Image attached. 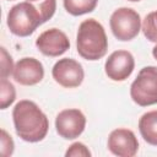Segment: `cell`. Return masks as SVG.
<instances>
[{
	"label": "cell",
	"mask_w": 157,
	"mask_h": 157,
	"mask_svg": "<svg viewBox=\"0 0 157 157\" xmlns=\"http://www.w3.org/2000/svg\"><path fill=\"white\" fill-rule=\"evenodd\" d=\"M12 76L16 82L23 86H33L39 83L44 77L43 64L36 58H22L13 67Z\"/></svg>",
	"instance_id": "11"
},
{
	"label": "cell",
	"mask_w": 157,
	"mask_h": 157,
	"mask_svg": "<svg viewBox=\"0 0 157 157\" xmlns=\"http://www.w3.org/2000/svg\"><path fill=\"white\" fill-rule=\"evenodd\" d=\"M13 140L12 137L7 134L5 129H1V155L4 157H9L13 153Z\"/></svg>",
	"instance_id": "19"
},
{
	"label": "cell",
	"mask_w": 157,
	"mask_h": 157,
	"mask_svg": "<svg viewBox=\"0 0 157 157\" xmlns=\"http://www.w3.org/2000/svg\"><path fill=\"white\" fill-rule=\"evenodd\" d=\"M31 4H33L38 11L42 15L43 22H47L50 20L56 10V0H26Z\"/></svg>",
	"instance_id": "16"
},
{
	"label": "cell",
	"mask_w": 157,
	"mask_h": 157,
	"mask_svg": "<svg viewBox=\"0 0 157 157\" xmlns=\"http://www.w3.org/2000/svg\"><path fill=\"white\" fill-rule=\"evenodd\" d=\"M141 29L144 36L153 43H157V11L150 12L142 21Z\"/></svg>",
	"instance_id": "15"
},
{
	"label": "cell",
	"mask_w": 157,
	"mask_h": 157,
	"mask_svg": "<svg viewBox=\"0 0 157 157\" xmlns=\"http://www.w3.org/2000/svg\"><path fill=\"white\" fill-rule=\"evenodd\" d=\"M6 23L12 34L17 37H27L44 22L40 12L33 4L22 1L10 9Z\"/></svg>",
	"instance_id": "3"
},
{
	"label": "cell",
	"mask_w": 157,
	"mask_h": 157,
	"mask_svg": "<svg viewBox=\"0 0 157 157\" xmlns=\"http://www.w3.org/2000/svg\"><path fill=\"white\" fill-rule=\"evenodd\" d=\"M152 55H153V56H155V59L157 60V45H156V47L152 49Z\"/></svg>",
	"instance_id": "20"
},
{
	"label": "cell",
	"mask_w": 157,
	"mask_h": 157,
	"mask_svg": "<svg viewBox=\"0 0 157 157\" xmlns=\"http://www.w3.org/2000/svg\"><path fill=\"white\" fill-rule=\"evenodd\" d=\"M12 120L16 134L26 142L42 141L49 130L47 115L29 99H22L16 103L12 110Z\"/></svg>",
	"instance_id": "1"
},
{
	"label": "cell",
	"mask_w": 157,
	"mask_h": 157,
	"mask_svg": "<svg viewBox=\"0 0 157 157\" xmlns=\"http://www.w3.org/2000/svg\"><path fill=\"white\" fill-rule=\"evenodd\" d=\"M131 99L141 107L157 104V66L142 67L130 86Z\"/></svg>",
	"instance_id": "4"
},
{
	"label": "cell",
	"mask_w": 157,
	"mask_h": 157,
	"mask_svg": "<svg viewBox=\"0 0 157 157\" xmlns=\"http://www.w3.org/2000/svg\"><path fill=\"white\" fill-rule=\"evenodd\" d=\"M98 4V0H64L65 10L72 16H81L92 12Z\"/></svg>",
	"instance_id": "13"
},
{
	"label": "cell",
	"mask_w": 157,
	"mask_h": 157,
	"mask_svg": "<svg viewBox=\"0 0 157 157\" xmlns=\"http://www.w3.org/2000/svg\"><path fill=\"white\" fill-rule=\"evenodd\" d=\"M108 150L118 157H132L139 151V141L135 134L125 128L113 130L108 136Z\"/></svg>",
	"instance_id": "9"
},
{
	"label": "cell",
	"mask_w": 157,
	"mask_h": 157,
	"mask_svg": "<svg viewBox=\"0 0 157 157\" xmlns=\"http://www.w3.org/2000/svg\"><path fill=\"white\" fill-rule=\"evenodd\" d=\"M16 99V90L6 78L0 80V108L6 109Z\"/></svg>",
	"instance_id": "14"
},
{
	"label": "cell",
	"mask_w": 157,
	"mask_h": 157,
	"mask_svg": "<svg viewBox=\"0 0 157 157\" xmlns=\"http://www.w3.org/2000/svg\"><path fill=\"white\" fill-rule=\"evenodd\" d=\"M76 48L80 56L94 61L102 59L108 50V38L104 27L94 18L80 23L76 36Z\"/></svg>",
	"instance_id": "2"
},
{
	"label": "cell",
	"mask_w": 157,
	"mask_h": 157,
	"mask_svg": "<svg viewBox=\"0 0 157 157\" xmlns=\"http://www.w3.org/2000/svg\"><path fill=\"white\" fill-rule=\"evenodd\" d=\"M52 76L56 83L65 88H75L78 87L85 77V71L82 65L71 58H63L59 59L53 69Z\"/></svg>",
	"instance_id": "6"
},
{
	"label": "cell",
	"mask_w": 157,
	"mask_h": 157,
	"mask_svg": "<svg viewBox=\"0 0 157 157\" xmlns=\"http://www.w3.org/2000/svg\"><path fill=\"white\" fill-rule=\"evenodd\" d=\"M65 156L66 157H77V156L78 157H90L91 151L82 142H75L67 148V151L65 152Z\"/></svg>",
	"instance_id": "18"
},
{
	"label": "cell",
	"mask_w": 157,
	"mask_h": 157,
	"mask_svg": "<svg viewBox=\"0 0 157 157\" xmlns=\"http://www.w3.org/2000/svg\"><path fill=\"white\" fill-rule=\"evenodd\" d=\"M1 50V70H0V77L1 78H7L12 72H13V60L11 55L6 52L4 47L0 48Z\"/></svg>",
	"instance_id": "17"
},
{
	"label": "cell",
	"mask_w": 157,
	"mask_h": 157,
	"mask_svg": "<svg viewBox=\"0 0 157 157\" xmlns=\"http://www.w3.org/2000/svg\"><path fill=\"white\" fill-rule=\"evenodd\" d=\"M139 131L147 144L157 146V110H151L141 115Z\"/></svg>",
	"instance_id": "12"
},
{
	"label": "cell",
	"mask_w": 157,
	"mask_h": 157,
	"mask_svg": "<svg viewBox=\"0 0 157 157\" xmlns=\"http://www.w3.org/2000/svg\"><path fill=\"white\" fill-rule=\"evenodd\" d=\"M109 25L117 39L128 42L139 34L141 29V17L134 9L119 7L110 15Z\"/></svg>",
	"instance_id": "5"
},
{
	"label": "cell",
	"mask_w": 157,
	"mask_h": 157,
	"mask_svg": "<svg viewBox=\"0 0 157 157\" xmlns=\"http://www.w3.org/2000/svg\"><path fill=\"white\" fill-rule=\"evenodd\" d=\"M129 1H140V0H129Z\"/></svg>",
	"instance_id": "21"
},
{
	"label": "cell",
	"mask_w": 157,
	"mask_h": 157,
	"mask_svg": "<svg viewBox=\"0 0 157 157\" xmlns=\"http://www.w3.org/2000/svg\"><path fill=\"white\" fill-rule=\"evenodd\" d=\"M86 126L85 114L76 108L61 110L55 118V129L59 136L65 140H74L78 137Z\"/></svg>",
	"instance_id": "7"
},
{
	"label": "cell",
	"mask_w": 157,
	"mask_h": 157,
	"mask_svg": "<svg viewBox=\"0 0 157 157\" xmlns=\"http://www.w3.org/2000/svg\"><path fill=\"white\" fill-rule=\"evenodd\" d=\"M36 47L43 55L54 58L64 54L70 48V40L63 31L49 28L38 36L36 39Z\"/></svg>",
	"instance_id": "10"
},
{
	"label": "cell",
	"mask_w": 157,
	"mask_h": 157,
	"mask_svg": "<svg viewBox=\"0 0 157 157\" xmlns=\"http://www.w3.org/2000/svg\"><path fill=\"white\" fill-rule=\"evenodd\" d=\"M135 60L130 52L128 50H115L113 52L104 64L105 75L113 81H124L134 71Z\"/></svg>",
	"instance_id": "8"
}]
</instances>
